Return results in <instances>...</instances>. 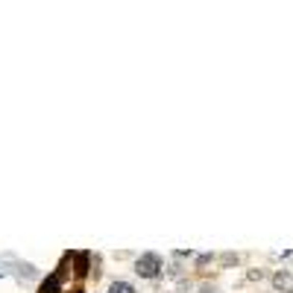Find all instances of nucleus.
<instances>
[{
  "label": "nucleus",
  "mask_w": 293,
  "mask_h": 293,
  "mask_svg": "<svg viewBox=\"0 0 293 293\" xmlns=\"http://www.w3.org/2000/svg\"><path fill=\"white\" fill-rule=\"evenodd\" d=\"M164 270V261L158 252H144V255L135 261V273H138L141 279H158Z\"/></svg>",
  "instance_id": "1"
},
{
  "label": "nucleus",
  "mask_w": 293,
  "mask_h": 293,
  "mask_svg": "<svg viewBox=\"0 0 293 293\" xmlns=\"http://www.w3.org/2000/svg\"><path fill=\"white\" fill-rule=\"evenodd\" d=\"M273 287L281 290V293H293V276L287 270H279V273L273 276Z\"/></svg>",
  "instance_id": "2"
},
{
  "label": "nucleus",
  "mask_w": 293,
  "mask_h": 293,
  "mask_svg": "<svg viewBox=\"0 0 293 293\" xmlns=\"http://www.w3.org/2000/svg\"><path fill=\"white\" fill-rule=\"evenodd\" d=\"M41 293H62V276H59V273H53V276L41 284Z\"/></svg>",
  "instance_id": "3"
},
{
  "label": "nucleus",
  "mask_w": 293,
  "mask_h": 293,
  "mask_svg": "<svg viewBox=\"0 0 293 293\" xmlns=\"http://www.w3.org/2000/svg\"><path fill=\"white\" fill-rule=\"evenodd\" d=\"M109 293H138V290H135V284H132V281L117 279V281H112V284H109Z\"/></svg>",
  "instance_id": "4"
},
{
  "label": "nucleus",
  "mask_w": 293,
  "mask_h": 293,
  "mask_svg": "<svg viewBox=\"0 0 293 293\" xmlns=\"http://www.w3.org/2000/svg\"><path fill=\"white\" fill-rule=\"evenodd\" d=\"M88 273V252H79L76 255V276H85Z\"/></svg>",
  "instance_id": "5"
},
{
  "label": "nucleus",
  "mask_w": 293,
  "mask_h": 293,
  "mask_svg": "<svg viewBox=\"0 0 293 293\" xmlns=\"http://www.w3.org/2000/svg\"><path fill=\"white\" fill-rule=\"evenodd\" d=\"M202 293H220L217 287H211V284H202Z\"/></svg>",
  "instance_id": "6"
}]
</instances>
